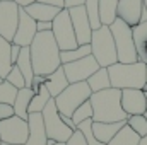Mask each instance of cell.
I'll use <instances>...</instances> for the list:
<instances>
[{"label": "cell", "instance_id": "7c38bea8", "mask_svg": "<svg viewBox=\"0 0 147 145\" xmlns=\"http://www.w3.org/2000/svg\"><path fill=\"white\" fill-rule=\"evenodd\" d=\"M69 14H70V21H72V26H74V31H75V38H77L79 46L91 44L92 28H91L89 17H87L86 7L84 5L72 7V9H69Z\"/></svg>", "mask_w": 147, "mask_h": 145}, {"label": "cell", "instance_id": "1f68e13d", "mask_svg": "<svg viewBox=\"0 0 147 145\" xmlns=\"http://www.w3.org/2000/svg\"><path fill=\"white\" fill-rule=\"evenodd\" d=\"M16 96H17V89L14 85H10L7 80H3L0 84V104H14L16 101Z\"/></svg>", "mask_w": 147, "mask_h": 145}, {"label": "cell", "instance_id": "f6af8a7d", "mask_svg": "<svg viewBox=\"0 0 147 145\" xmlns=\"http://www.w3.org/2000/svg\"><path fill=\"white\" fill-rule=\"evenodd\" d=\"M144 7H146V10H147V0H144Z\"/></svg>", "mask_w": 147, "mask_h": 145}, {"label": "cell", "instance_id": "ee69618b", "mask_svg": "<svg viewBox=\"0 0 147 145\" xmlns=\"http://www.w3.org/2000/svg\"><path fill=\"white\" fill-rule=\"evenodd\" d=\"M3 80H5V79H3V77H2V75H0V84H2V82H3Z\"/></svg>", "mask_w": 147, "mask_h": 145}, {"label": "cell", "instance_id": "7402d4cb", "mask_svg": "<svg viewBox=\"0 0 147 145\" xmlns=\"http://www.w3.org/2000/svg\"><path fill=\"white\" fill-rule=\"evenodd\" d=\"M132 34H134V43H135V50L139 55V62L147 63V21L140 22L139 26L132 28Z\"/></svg>", "mask_w": 147, "mask_h": 145}, {"label": "cell", "instance_id": "2e32d148", "mask_svg": "<svg viewBox=\"0 0 147 145\" xmlns=\"http://www.w3.org/2000/svg\"><path fill=\"white\" fill-rule=\"evenodd\" d=\"M28 125H29V137L24 145H48V135H46L43 114L31 113L28 118Z\"/></svg>", "mask_w": 147, "mask_h": 145}, {"label": "cell", "instance_id": "c3c4849f", "mask_svg": "<svg viewBox=\"0 0 147 145\" xmlns=\"http://www.w3.org/2000/svg\"><path fill=\"white\" fill-rule=\"evenodd\" d=\"M146 80H147V72H146Z\"/></svg>", "mask_w": 147, "mask_h": 145}, {"label": "cell", "instance_id": "f907efd6", "mask_svg": "<svg viewBox=\"0 0 147 145\" xmlns=\"http://www.w3.org/2000/svg\"><path fill=\"white\" fill-rule=\"evenodd\" d=\"M146 116H147V113H146Z\"/></svg>", "mask_w": 147, "mask_h": 145}, {"label": "cell", "instance_id": "9c48e42d", "mask_svg": "<svg viewBox=\"0 0 147 145\" xmlns=\"http://www.w3.org/2000/svg\"><path fill=\"white\" fill-rule=\"evenodd\" d=\"M29 137V125L28 119L19 116H10L0 121V142L12 145H24Z\"/></svg>", "mask_w": 147, "mask_h": 145}, {"label": "cell", "instance_id": "44dd1931", "mask_svg": "<svg viewBox=\"0 0 147 145\" xmlns=\"http://www.w3.org/2000/svg\"><path fill=\"white\" fill-rule=\"evenodd\" d=\"M16 67L22 73V77L26 80V87H31L33 79H34V68H33V60H31V50H29V46L21 48V53H19V58L16 62Z\"/></svg>", "mask_w": 147, "mask_h": 145}, {"label": "cell", "instance_id": "484cf974", "mask_svg": "<svg viewBox=\"0 0 147 145\" xmlns=\"http://www.w3.org/2000/svg\"><path fill=\"white\" fill-rule=\"evenodd\" d=\"M140 137L128 126V125H125L115 137H113V140H111L108 145H140Z\"/></svg>", "mask_w": 147, "mask_h": 145}, {"label": "cell", "instance_id": "4dcf8cb0", "mask_svg": "<svg viewBox=\"0 0 147 145\" xmlns=\"http://www.w3.org/2000/svg\"><path fill=\"white\" fill-rule=\"evenodd\" d=\"M92 116H94L92 104H91V101H86L82 106H79V108L74 111L72 121L75 123V125H80V123H82V121H86V119H92Z\"/></svg>", "mask_w": 147, "mask_h": 145}, {"label": "cell", "instance_id": "8d00e7d4", "mask_svg": "<svg viewBox=\"0 0 147 145\" xmlns=\"http://www.w3.org/2000/svg\"><path fill=\"white\" fill-rule=\"evenodd\" d=\"M43 84H45V77H41V75H34L33 84H31V89H33V92H34V94L39 91V87H41Z\"/></svg>", "mask_w": 147, "mask_h": 145}, {"label": "cell", "instance_id": "603a6c76", "mask_svg": "<svg viewBox=\"0 0 147 145\" xmlns=\"http://www.w3.org/2000/svg\"><path fill=\"white\" fill-rule=\"evenodd\" d=\"M87 85L91 87L92 92H101L111 87V80H110V73L106 67H101L98 72H94L89 79H87Z\"/></svg>", "mask_w": 147, "mask_h": 145}, {"label": "cell", "instance_id": "8992f818", "mask_svg": "<svg viewBox=\"0 0 147 145\" xmlns=\"http://www.w3.org/2000/svg\"><path fill=\"white\" fill-rule=\"evenodd\" d=\"M91 96L92 91L87 85V82H77V84H70L58 97H55V103L62 116L72 118L74 111L79 106H82L86 101H89Z\"/></svg>", "mask_w": 147, "mask_h": 145}, {"label": "cell", "instance_id": "9a60e30c", "mask_svg": "<svg viewBox=\"0 0 147 145\" xmlns=\"http://www.w3.org/2000/svg\"><path fill=\"white\" fill-rule=\"evenodd\" d=\"M38 34V28H36V21L24 10L21 9V14H19V26H17V31H16V36L12 39L14 44H19L21 48L24 46H31L33 39Z\"/></svg>", "mask_w": 147, "mask_h": 145}, {"label": "cell", "instance_id": "ab89813d", "mask_svg": "<svg viewBox=\"0 0 147 145\" xmlns=\"http://www.w3.org/2000/svg\"><path fill=\"white\" fill-rule=\"evenodd\" d=\"M38 2H43V3H48V5H55V7L65 9V2L63 0H38Z\"/></svg>", "mask_w": 147, "mask_h": 145}, {"label": "cell", "instance_id": "ac0fdd59", "mask_svg": "<svg viewBox=\"0 0 147 145\" xmlns=\"http://www.w3.org/2000/svg\"><path fill=\"white\" fill-rule=\"evenodd\" d=\"M36 22H41V21H50L53 22V19L60 14V7H55V5H48V3H43V2H34L31 3L29 7L24 9Z\"/></svg>", "mask_w": 147, "mask_h": 145}, {"label": "cell", "instance_id": "74e56055", "mask_svg": "<svg viewBox=\"0 0 147 145\" xmlns=\"http://www.w3.org/2000/svg\"><path fill=\"white\" fill-rule=\"evenodd\" d=\"M12 65H16V62H17V58H19V53H21V46L19 44H14L12 43Z\"/></svg>", "mask_w": 147, "mask_h": 145}, {"label": "cell", "instance_id": "3957f363", "mask_svg": "<svg viewBox=\"0 0 147 145\" xmlns=\"http://www.w3.org/2000/svg\"><path fill=\"white\" fill-rule=\"evenodd\" d=\"M147 63L135 62V63H115L108 67L111 87L115 89H144L147 85L146 80Z\"/></svg>", "mask_w": 147, "mask_h": 145}, {"label": "cell", "instance_id": "d4e9b609", "mask_svg": "<svg viewBox=\"0 0 147 145\" xmlns=\"http://www.w3.org/2000/svg\"><path fill=\"white\" fill-rule=\"evenodd\" d=\"M10 51H12V43L0 36V75L3 79L7 77V73L10 72V68L14 67Z\"/></svg>", "mask_w": 147, "mask_h": 145}, {"label": "cell", "instance_id": "5bb4252c", "mask_svg": "<svg viewBox=\"0 0 147 145\" xmlns=\"http://www.w3.org/2000/svg\"><path fill=\"white\" fill-rule=\"evenodd\" d=\"M146 12L144 0H120L116 15L130 28H135L142 22V14Z\"/></svg>", "mask_w": 147, "mask_h": 145}, {"label": "cell", "instance_id": "8fae6325", "mask_svg": "<svg viewBox=\"0 0 147 145\" xmlns=\"http://www.w3.org/2000/svg\"><path fill=\"white\" fill-rule=\"evenodd\" d=\"M21 7L16 2H0V36L12 43L19 26Z\"/></svg>", "mask_w": 147, "mask_h": 145}, {"label": "cell", "instance_id": "83f0119b", "mask_svg": "<svg viewBox=\"0 0 147 145\" xmlns=\"http://www.w3.org/2000/svg\"><path fill=\"white\" fill-rule=\"evenodd\" d=\"M50 99H53V97L50 96V92H48L46 85L43 84V85L39 87V91L34 94V97H33L31 104H29V109H28V111H29V114H31V113H43V109L46 108V104L50 103Z\"/></svg>", "mask_w": 147, "mask_h": 145}, {"label": "cell", "instance_id": "30bf717a", "mask_svg": "<svg viewBox=\"0 0 147 145\" xmlns=\"http://www.w3.org/2000/svg\"><path fill=\"white\" fill-rule=\"evenodd\" d=\"M63 70H65V75L69 79L70 84H77V82H87V79L92 75L94 72H98L101 67L99 63L96 62V58L92 55L86 56V58H80V60H75V62H70V63H65L62 65Z\"/></svg>", "mask_w": 147, "mask_h": 145}, {"label": "cell", "instance_id": "b9f144b4", "mask_svg": "<svg viewBox=\"0 0 147 145\" xmlns=\"http://www.w3.org/2000/svg\"><path fill=\"white\" fill-rule=\"evenodd\" d=\"M140 145H147V135H146V137H142V140H140Z\"/></svg>", "mask_w": 147, "mask_h": 145}, {"label": "cell", "instance_id": "d590c367", "mask_svg": "<svg viewBox=\"0 0 147 145\" xmlns=\"http://www.w3.org/2000/svg\"><path fill=\"white\" fill-rule=\"evenodd\" d=\"M36 28H38V33H48L53 29V22L50 21H41V22H36Z\"/></svg>", "mask_w": 147, "mask_h": 145}, {"label": "cell", "instance_id": "f35d334b", "mask_svg": "<svg viewBox=\"0 0 147 145\" xmlns=\"http://www.w3.org/2000/svg\"><path fill=\"white\" fill-rule=\"evenodd\" d=\"M63 2H65V9H72V7H79L86 3V0H63Z\"/></svg>", "mask_w": 147, "mask_h": 145}, {"label": "cell", "instance_id": "cb8c5ba5", "mask_svg": "<svg viewBox=\"0 0 147 145\" xmlns=\"http://www.w3.org/2000/svg\"><path fill=\"white\" fill-rule=\"evenodd\" d=\"M118 2L120 0H99V19L103 26H111L118 19Z\"/></svg>", "mask_w": 147, "mask_h": 145}, {"label": "cell", "instance_id": "4316f807", "mask_svg": "<svg viewBox=\"0 0 147 145\" xmlns=\"http://www.w3.org/2000/svg\"><path fill=\"white\" fill-rule=\"evenodd\" d=\"M92 55L91 51V44H82V46H77L74 50H65V51H60V60H62V65L65 63H70L75 60H80V58H86Z\"/></svg>", "mask_w": 147, "mask_h": 145}, {"label": "cell", "instance_id": "e575fe53", "mask_svg": "<svg viewBox=\"0 0 147 145\" xmlns=\"http://www.w3.org/2000/svg\"><path fill=\"white\" fill-rule=\"evenodd\" d=\"M14 116V108L10 104H0V121H3L5 118Z\"/></svg>", "mask_w": 147, "mask_h": 145}, {"label": "cell", "instance_id": "e0dca14e", "mask_svg": "<svg viewBox=\"0 0 147 145\" xmlns=\"http://www.w3.org/2000/svg\"><path fill=\"white\" fill-rule=\"evenodd\" d=\"M45 85H46V89H48V92H50V96H51L53 99L58 97V96L70 85V82H69V79H67V75H65L63 67H60L58 70H55L53 73L46 75V77H45Z\"/></svg>", "mask_w": 147, "mask_h": 145}, {"label": "cell", "instance_id": "f1b7e54d", "mask_svg": "<svg viewBox=\"0 0 147 145\" xmlns=\"http://www.w3.org/2000/svg\"><path fill=\"white\" fill-rule=\"evenodd\" d=\"M84 7H86V12H87V17H89L92 31L99 29L103 26L101 19H99V0H86Z\"/></svg>", "mask_w": 147, "mask_h": 145}, {"label": "cell", "instance_id": "5b68a950", "mask_svg": "<svg viewBox=\"0 0 147 145\" xmlns=\"http://www.w3.org/2000/svg\"><path fill=\"white\" fill-rule=\"evenodd\" d=\"M110 29H111V34H113V39H115L118 62L120 63H135V62H139L132 28L128 24H125L121 19H116L110 26Z\"/></svg>", "mask_w": 147, "mask_h": 145}, {"label": "cell", "instance_id": "ffe728a7", "mask_svg": "<svg viewBox=\"0 0 147 145\" xmlns=\"http://www.w3.org/2000/svg\"><path fill=\"white\" fill-rule=\"evenodd\" d=\"M34 97V92L31 87H24V89H19L17 91V96H16V101L12 104L14 108V114L22 118V119H28L29 118V104Z\"/></svg>", "mask_w": 147, "mask_h": 145}, {"label": "cell", "instance_id": "277c9868", "mask_svg": "<svg viewBox=\"0 0 147 145\" xmlns=\"http://www.w3.org/2000/svg\"><path fill=\"white\" fill-rule=\"evenodd\" d=\"M91 51L99 67H111L118 63V55H116V46L115 39L111 34L110 26H101L99 29L92 31L91 38Z\"/></svg>", "mask_w": 147, "mask_h": 145}, {"label": "cell", "instance_id": "d6a6232c", "mask_svg": "<svg viewBox=\"0 0 147 145\" xmlns=\"http://www.w3.org/2000/svg\"><path fill=\"white\" fill-rule=\"evenodd\" d=\"M5 80L10 84V85H14L17 91L19 89H24L26 87V80H24V77H22V73H21V70L14 65L12 68H10V72L7 73V77H5Z\"/></svg>", "mask_w": 147, "mask_h": 145}, {"label": "cell", "instance_id": "7bdbcfd3", "mask_svg": "<svg viewBox=\"0 0 147 145\" xmlns=\"http://www.w3.org/2000/svg\"><path fill=\"white\" fill-rule=\"evenodd\" d=\"M53 145H67V144H63V142H55Z\"/></svg>", "mask_w": 147, "mask_h": 145}, {"label": "cell", "instance_id": "f546056e", "mask_svg": "<svg viewBox=\"0 0 147 145\" xmlns=\"http://www.w3.org/2000/svg\"><path fill=\"white\" fill-rule=\"evenodd\" d=\"M127 125H128L140 138L147 135V116L146 114H134V116H128Z\"/></svg>", "mask_w": 147, "mask_h": 145}, {"label": "cell", "instance_id": "7dc6e473", "mask_svg": "<svg viewBox=\"0 0 147 145\" xmlns=\"http://www.w3.org/2000/svg\"><path fill=\"white\" fill-rule=\"evenodd\" d=\"M0 145H12V144H3V142H2V144H0Z\"/></svg>", "mask_w": 147, "mask_h": 145}, {"label": "cell", "instance_id": "ba28073f", "mask_svg": "<svg viewBox=\"0 0 147 145\" xmlns=\"http://www.w3.org/2000/svg\"><path fill=\"white\" fill-rule=\"evenodd\" d=\"M53 36L57 39V44L60 48V51L65 50H74L79 46L75 31H74L72 21H70V14L69 9H62L60 14L53 19V29H51Z\"/></svg>", "mask_w": 147, "mask_h": 145}, {"label": "cell", "instance_id": "60d3db41", "mask_svg": "<svg viewBox=\"0 0 147 145\" xmlns=\"http://www.w3.org/2000/svg\"><path fill=\"white\" fill-rule=\"evenodd\" d=\"M21 9H26V7H29L31 3H34V2H38V0H14Z\"/></svg>", "mask_w": 147, "mask_h": 145}, {"label": "cell", "instance_id": "816d5d0a", "mask_svg": "<svg viewBox=\"0 0 147 145\" xmlns=\"http://www.w3.org/2000/svg\"><path fill=\"white\" fill-rule=\"evenodd\" d=\"M0 144H2V142H0Z\"/></svg>", "mask_w": 147, "mask_h": 145}, {"label": "cell", "instance_id": "6da1fadb", "mask_svg": "<svg viewBox=\"0 0 147 145\" xmlns=\"http://www.w3.org/2000/svg\"><path fill=\"white\" fill-rule=\"evenodd\" d=\"M31 60H33V68L34 75L46 77L55 70L62 67L60 60V48L57 44V39L51 31L48 33H38L33 39L31 46Z\"/></svg>", "mask_w": 147, "mask_h": 145}, {"label": "cell", "instance_id": "52a82bcc", "mask_svg": "<svg viewBox=\"0 0 147 145\" xmlns=\"http://www.w3.org/2000/svg\"><path fill=\"white\" fill-rule=\"evenodd\" d=\"M43 121H45V128H46V135L48 138L55 140V142H63L67 144V140L72 137V133L75 130L69 128L63 119H62V114L57 108V103L55 99H50V103L46 104V108L43 109Z\"/></svg>", "mask_w": 147, "mask_h": 145}, {"label": "cell", "instance_id": "bcb514c9", "mask_svg": "<svg viewBox=\"0 0 147 145\" xmlns=\"http://www.w3.org/2000/svg\"><path fill=\"white\" fill-rule=\"evenodd\" d=\"M0 2H14V0H0Z\"/></svg>", "mask_w": 147, "mask_h": 145}, {"label": "cell", "instance_id": "7a4b0ae2", "mask_svg": "<svg viewBox=\"0 0 147 145\" xmlns=\"http://www.w3.org/2000/svg\"><path fill=\"white\" fill-rule=\"evenodd\" d=\"M92 104V121L99 123H116V121H127L128 114L121 108V91L110 87L101 92H92L91 96Z\"/></svg>", "mask_w": 147, "mask_h": 145}, {"label": "cell", "instance_id": "681fc988", "mask_svg": "<svg viewBox=\"0 0 147 145\" xmlns=\"http://www.w3.org/2000/svg\"><path fill=\"white\" fill-rule=\"evenodd\" d=\"M146 50H147V46H146Z\"/></svg>", "mask_w": 147, "mask_h": 145}, {"label": "cell", "instance_id": "836d02e7", "mask_svg": "<svg viewBox=\"0 0 147 145\" xmlns=\"http://www.w3.org/2000/svg\"><path fill=\"white\" fill-rule=\"evenodd\" d=\"M67 145H87V140H86V137L82 135L80 130H75L72 133V137L67 140Z\"/></svg>", "mask_w": 147, "mask_h": 145}, {"label": "cell", "instance_id": "4fadbf2b", "mask_svg": "<svg viewBox=\"0 0 147 145\" xmlns=\"http://www.w3.org/2000/svg\"><path fill=\"white\" fill-rule=\"evenodd\" d=\"M121 108L128 116L146 114L147 96L142 89H123L121 91Z\"/></svg>", "mask_w": 147, "mask_h": 145}, {"label": "cell", "instance_id": "d6986e66", "mask_svg": "<svg viewBox=\"0 0 147 145\" xmlns=\"http://www.w3.org/2000/svg\"><path fill=\"white\" fill-rule=\"evenodd\" d=\"M127 125V121H116V123H99V121H92V132L94 137L101 142V144H110L113 137Z\"/></svg>", "mask_w": 147, "mask_h": 145}]
</instances>
